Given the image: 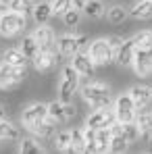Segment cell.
Here are the masks:
<instances>
[{
	"label": "cell",
	"instance_id": "obj_1",
	"mask_svg": "<svg viewBox=\"0 0 152 154\" xmlns=\"http://www.w3.org/2000/svg\"><path fill=\"white\" fill-rule=\"evenodd\" d=\"M81 98L85 100V104L92 108V110H98V108H113V94H110V88L98 83V81H92V83H85L81 88Z\"/></svg>",
	"mask_w": 152,
	"mask_h": 154
},
{
	"label": "cell",
	"instance_id": "obj_2",
	"mask_svg": "<svg viewBox=\"0 0 152 154\" xmlns=\"http://www.w3.org/2000/svg\"><path fill=\"white\" fill-rule=\"evenodd\" d=\"M25 15L11 11L8 6L4 11H0V35L4 38H15L25 29Z\"/></svg>",
	"mask_w": 152,
	"mask_h": 154
},
{
	"label": "cell",
	"instance_id": "obj_3",
	"mask_svg": "<svg viewBox=\"0 0 152 154\" xmlns=\"http://www.w3.org/2000/svg\"><path fill=\"white\" fill-rule=\"evenodd\" d=\"M88 54H90V58L94 60V65H96V67H106V65H110V63L115 60V50L110 48L108 38L94 40V42L90 44Z\"/></svg>",
	"mask_w": 152,
	"mask_h": 154
},
{
	"label": "cell",
	"instance_id": "obj_4",
	"mask_svg": "<svg viewBox=\"0 0 152 154\" xmlns=\"http://www.w3.org/2000/svg\"><path fill=\"white\" fill-rule=\"evenodd\" d=\"M25 77H27L25 67H17V65L2 60V65H0V90H11V88L19 85Z\"/></svg>",
	"mask_w": 152,
	"mask_h": 154
},
{
	"label": "cell",
	"instance_id": "obj_5",
	"mask_svg": "<svg viewBox=\"0 0 152 154\" xmlns=\"http://www.w3.org/2000/svg\"><path fill=\"white\" fill-rule=\"evenodd\" d=\"M88 40H90L88 35L65 33V35H60V38H58V42H56L58 54H60V56H65V58H73V54H77L81 48H85Z\"/></svg>",
	"mask_w": 152,
	"mask_h": 154
},
{
	"label": "cell",
	"instance_id": "obj_6",
	"mask_svg": "<svg viewBox=\"0 0 152 154\" xmlns=\"http://www.w3.org/2000/svg\"><path fill=\"white\" fill-rule=\"evenodd\" d=\"M113 110H115V115H117V121H121V123L135 121V117H138V106H135V102H133V98H131L129 92H127V94H121V96L115 100Z\"/></svg>",
	"mask_w": 152,
	"mask_h": 154
},
{
	"label": "cell",
	"instance_id": "obj_7",
	"mask_svg": "<svg viewBox=\"0 0 152 154\" xmlns=\"http://www.w3.org/2000/svg\"><path fill=\"white\" fill-rule=\"evenodd\" d=\"M44 119H48V104H42V102L29 104V106L23 108V112H21V123L27 129H31L33 125H38Z\"/></svg>",
	"mask_w": 152,
	"mask_h": 154
},
{
	"label": "cell",
	"instance_id": "obj_8",
	"mask_svg": "<svg viewBox=\"0 0 152 154\" xmlns=\"http://www.w3.org/2000/svg\"><path fill=\"white\" fill-rule=\"evenodd\" d=\"M115 121H117V115H115L113 108H98V110H92V112L88 115L85 125L100 129V127H110Z\"/></svg>",
	"mask_w": 152,
	"mask_h": 154
},
{
	"label": "cell",
	"instance_id": "obj_9",
	"mask_svg": "<svg viewBox=\"0 0 152 154\" xmlns=\"http://www.w3.org/2000/svg\"><path fill=\"white\" fill-rule=\"evenodd\" d=\"M133 71L140 77H148L152 73V46L150 48H138L133 58Z\"/></svg>",
	"mask_w": 152,
	"mask_h": 154
},
{
	"label": "cell",
	"instance_id": "obj_10",
	"mask_svg": "<svg viewBox=\"0 0 152 154\" xmlns=\"http://www.w3.org/2000/svg\"><path fill=\"white\" fill-rule=\"evenodd\" d=\"M33 38L40 46V50L46 52H54V46H56V38H54V31L52 27H48L46 23L44 25H38V29L33 31Z\"/></svg>",
	"mask_w": 152,
	"mask_h": 154
},
{
	"label": "cell",
	"instance_id": "obj_11",
	"mask_svg": "<svg viewBox=\"0 0 152 154\" xmlns=\"http://www.w3.org/2000/svg\"><path fill=\"white\" fill-rule=\"evenodd\" d=\"M135 50H138V46H135V40H133V38H131V40H123L121 48L115 52V63H117L119 67H129V65H133Z\"/></svg>",
	"mask_w": 152,
	"mask_h": 154
},
{
	"label": "cell",
	"instance_id": "obj_12",
	"mask_svg": "<svg viewBox=\"0 0 152 154\" xmlns=\"http://www.w3.org/2000/svg\"><path fill=\"white\" fill-rule=\"evenodd\" d=\"M71 65H73L77 71H79V75H83V77H94L96 65H94V60L90 58V54H88L85 50H79L77 54H73Z\"/></svg>",
	"mask_w": 152,
	"mask_h": 154
},
{
	"label": "cell",
	"instance_id": "obj_13",
	"mask_svg": "<svg viewBox=\"0 0 152 154\" xmlns=\"http://www.w3.org/2000/svg\"><path fill=\"white\" fill-rule=\"evenodd\" d=\"M33 67H36V71L38 73H48L54 69V65H56V56H54V52H46V50H40L36 56H33Z\"/></svg>",
	"mask_w": 152,
	"mask_h": 154
},
{
	"label": "cell",
	"instance_id": "obj_14",
	"mask_svg": "<svg viewBox=\"0 0 152 154\" xmlns=\"http://www.w3.org/2000/svg\"><path fill=\"white\" fill-rule=\"evenodd\" d=\"M129 94H131V98H133L138 108H144V106H148L152 102V88H148V85L138 83V85H133L129 90Z\"/></svg>",
	"mask_w": 152,
	"mask_h": 154
},
{
	"label": "cell",
	"instance_id": "obj_15",
	"mask_svg": "<svg viewBox=\"0 0 152 154\" xmlns=\"http://www.w3.org/2000/svg\"><path fill=\"white\" fill-rule=\"evenodd\" d=\"M135 123L140 125V133L152 142V110L144 108H138V117H135Z\"/></svg>",
	"mask_w": 152,
	"mask_h": 154
},
{
	"label": "cell",
	"instance_id": "obj_16",
	"mask_svg": "<svg viewBox=\"0 0 152 154\" xmlns=\"http://www.w3.org/2000/svg\"><path fill=\"white\" fill-rule=\"evenodd\" d=\"M129 17H133L138 21H148V19H152V0H138L129 8Z\"/></svg>",
	"mask_w": 152,
	"mask_h": 154
},
{
	"label": "cell",
	"instance_id": "obj_17",
	"mask_svg": "<svg viewBox=\"0 0 152 154\" xmlns=\"http://www.w3.org/2000/svg\"><path fill=\"white\" fill-rule=\"evenodd\" d=\"M77 85H79V81L65 79V77H63V81H60V85H58V100L65 102V104H69L71 100H73V96H75Z\"/></svg>",
	"mask_w": 152,
	"mask_h": 154
},
{
	"label": "cell",
	"instance_id": "obj_18",
	"mask_svg": "<svg viewBox=\"0 0 152 154\" xmlns=\"http://www.w3.org/2000/svg\"><path fill=\"white\" fill-rule=\"evenodd\" d=\"M85 146H88V142H85V133H83V127H77L71 131V146H69V150L67 152H77V154H85Z\"/></svg>",
	"mask_w": 152,
	"mask_h": 154
},
{
	"label": "cell",
	"instance_id": "obj_19",
	"mask_svg": "<svg viewBox=\"0 0 152 154\" xmlns=\"http://www.w3.org/2000/svg\"><path fill=\"white\" fill-rule=\"evenodd\" d=\"M54 127H56V121L48 117V119L40 121L38 125H33L29 131H31L33 135H38V137H52V142H54Z\"/></svg>",
	"mask_w": 152,
	"mask_h": 154
},
{
	"label": "cell",
	"instance_id": "obj_20",
	"mask_svg": "<svg viewBox=\"0 0 152 154\" xmlns=\"http://www.w3.org/2000/svg\"><path fill=\"white\" fill-rule=\"evenodd\" d=\"M52 15V4L50 2H38L36 4V8H33V21L38 23V25H44V23H48V19H50Z\"/></svg>",
	"mask_w": 152,
	"mask_h": 154
},
{
	"label": "cell",
	"instance_id": "obj_21",
	"mask_svg": "<svg viewBox=\"0 0 152 154\" xmlns=\"http://www.w3.org/2000/svg\"><path fill=\"white\" fill-rule=\"evenodd\" d=\"M2 60L11 63V65H17V67H27V63H29V58L23 54L21 48H8V50H4Z\"/></svg>",
	"mask_w": 152,
	"mask_h": 154
},
{
	"label": "cell",
	"instance_id": "obj_22",
	"mask_svg": "<svg viewBox=\"0 0 152 154\" xmlns=\"http://www.w3.org/2000/svg\"><path fill=\"white\" fill-rule=\"evenodd\" d=\"M110 140H113V131H110V127L96 129V146H98V154L108 152V148H110Z\"/></svg>",
	"mask_w": 152,
	"mask_h": 154
},
{
	"label": "cell",
	"instance_id": "obj_23",
	"mask_svg": "<svg viewBox=\"0 0 152 154\" xmlns=\"http://www.w3.org/2000/svg\"><path fill=\"white\" fill-rule=\"evenodd\" d=\"M19 137V127H15L11 121H0V142H17Z\"/></svg>",
	"mask_w": 152,
	"mask_h": 154
},
{
	"label": "cell",
	"instance_id": "obj_24",
	"mask_svg": "<svg viewBox=\"0 0 152 154\" xmlns=\"http://www.w3.org/2000/svg\"><path fill=\"white\" fill-rule=\"evenodd\" d=\"M127 17H129V8H125L123 4H115V6H110V8H106V19H108L110 23H115V25L123 23Z\"/></svg>",
	"mask_w": 152,
	"mask_h": 154
},
{
	"label": "cell",
	"instance_id": "obj_25",
	"mask_svg": "<svg viewBox=\"0 0 152 154\" xmlns=\"http://www.w3.org/2000/svg\"><path fill=\"white\" fill-rule=\"evenodd\" d=\"M83 13L90 19H100V17H104V13H106V6H104L102 0H88L85 6H83Z\"/></svg>",
	"mask_w": 152,
	"mask_h": 154
},
{
	"label": "cell",
	"instance_id": "obj_26",
	"mask_svg": "<svg viewBox=\"0 0 152 154\" xmlns=\"http://www.w3.org/2000/svg\"><path fill=\"white\" fill-rule=\"evenodd\" d=\"M11 11H17V13H21V15H33V8H36V2L33 0H8V4H6Z\"/></svg>",
	"mask_w": 152,
	"mask_h": 154
},
{
	"label": "cell",
	"instance_id": "obj_27",
	"mask_svg": "<svg viewBox=\"0 0 152 154\" xmlns=\"http://www.w3.org/2000/svg\"><path fill=\"white\" fill-rule=\"evenodd\" d=\"M23 54H25L29 60H33V56L40 52V46H38V42H36V38H33V33L31 35H25L23 40H21V46H19Z\"/></svg>",
	"mask_w": 152,
	"mask_h": 154
},
{
	"label": "cell",
	"instance_id": "obj_28",
	"mask_svg": "<svg viewBox=\"0 0 152 154\" xmlns=\"http://www.w3.org/2000/svg\"><path fill=\"white\" fill-rule=\"evenodd\" d=\"M48 117L54 119L56 123L67 121V115H65V102H60V100H52V102L48 104Z\"/></svg>",
	"mask_w": 152,
	"mask_h": 154
},
{
	"label": "cell",
	"instance_id": "obj_29",
	"mask_svg": "<svg viewBox=\"0 0 152 154\" xmlns=\"http://www.w3.org/2000/svg\"><path fill=\"white\" fill-rule=\"evenodd\" d=\"M19 152H21V154H42V152H44V148H42L36 140H31V137H23V140L19 142Z\"/></svg>",
	"mask_w": 152,
	"mask_h": 154
},
{
	"label": "cell",
	"instance_id": "obj_30",
	"mask_svg": "<svg viewBox=\"0 0 152 154\" xmlns=\"http://www.w3.org/2000/svg\"><path fill=\"white\" fill-rule=\"evenodd\" d=\"M127 148H129V140H127L123 133H119V135H113L108 152H113V154H123V152H127Z\"/></svg>",
	"mask_w": 152,
	"mask_h": 154
},
{
	"label": "cell",
	"instance_id": "obj_31",
	"mask_svg": "<svg viewBox=\"0 0 152 154\" xmlns=\"http://www.w3.org/2000/svg\"><path fill=\"white\" fill-rule=\"evenodd\" d=\"M69 146H71V131H67V129L65 131H58L54 135V148L58 152H67Z\"/></svg>",
	"mask_w": 152,
	"mask_h": 154
},
{
	"label": "cell",
	"instance_id": "obj_32",
	"mask_svg": "<svg viewBox=\"0 0 152 154\" xmlns=\"http://www.w3.org/2000/svg\"><path fill=\"white\" fill-rule=\"evenodd\" d=\"M123 135H125L127 140H129V144L138 142V137L142 135V133H140V125H138L135 121H129V123H123Z\"/></svg>",
	"mask_w": 152,
	"mask_h": 154
},
{
	"label": "cell",
	"instance_id": "obj_33",
	"mask_svg": "<svg viewBox=\"0 0 152 154\" xmlns=\"http://www.w3.org/2000/svg\"><path fill=\"white\" fill-rule=\"evenodd\" d=\"M79 19H81V11L79 8H69L65 15H63V21H65V27H77L79 25Z\"/></svg>",
	"mask_w": 152,
	"mask_h": 154
},
{
	"label": "cell",
	"instance_id": "obj_34",
	"mask_svg": "<svg viewBox=\"0 0 152 154\" xmlns=\"http://www.w3.org/2000/svg\"><path fill=\"white\" fill-rule=\"evenodd\" d=\"M133 40H135V46H138V48H150L152 46V31H148V29L138 31V33L133 35Z\"/></svg>",
	"mask_w": 152,
	"mask_h": 154
},
{
	"label": "cell",
	"instance_id": "obj_35",
	"mask_svg": "<svg viewBox=\"0 0 152 154\" xmlns=\"http://www.w3.org/2000/svg\"><path fill=\"white\" fill-rule=\"evenodd\" d=\"M69 8H73V0H52V13L65 15Z\"/></svg>",
	"mask_w": 152,
	"mask_h": 154
},
{
	"label": "cell",
	"instance_id": "obj_36",
	"mask_svg": "<svg viewBox=\"0 0 152 154\" xmlns=\"http://www.w3.org/2000/svg\"><path fill=\"white\" fill-rule=\"evenodd\" d=\"M108 44H110V48L117 52L119 48H121V44H123V38H119V35H110L108 38Z\"/></svg>",
	"mask_w": 152,
	"mask_h": 154
},
{
	"label": "cell",
	"instance_id": "obj_37",
	"mask_svg": "<svg viewBox=\"0 0 152 154\" xmlns=\"http://www.w3.org/2000/svg\"><path fill=\"white\" fill-rule=\"evenodd\" d=\"M65 115H67V119H73V117H77V106L75 104H65Z\"/></svg>",
	"mask_w": 152,
	"mask_h": 154
},
{
	"label": "cell",
	"instance_id": "obj_38",
	"mask_svg": "<svg viewBox=\"0 0 152 154\" xmlns=\"http://www.w3.org/2000/svg\"><path fill=\"white\" fill-rule=\"evenodd\" d=\"M85 2H88V0H73V6H75V8H79V11H83Z\"/></svg>",
	"mask_w": 152,
	"mask_h": 154
},
{
	"label": "cell",
	"instance_id": "obj_39",
	"mask_svg": "<svg viewBox=\"0 0 152 154\" xmlns=\"http://www.w3.org/2000/svg\"><path fill=\"white\" fill-rule=\"evenodd\" d=\"M4 117H6V110H4V108H0V121H4Z\"/></svg>",
	"mask_w": 152,
	"mask_h": 154
}]
</instances>
